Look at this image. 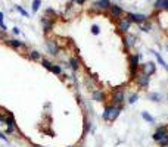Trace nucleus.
Masks as SVG:
<instances>
[{
  "label": "nucleus",
  "mask_w": 168,
  "mask_h": 147,
  "mask_svg": "<svg viewBox=\"0 0 168 147\" xmlns=\"http://www.w3.org/2000/svg\"><path fill=\"white\" fill-rule=\"evenodd\" d=\"M40 22H41V25H43V31H44V34H49V33L53 30V27H55V21H53V18H50V16H47V15L41 16Z\"/></svg>",
  "instance_id": "obj_1"
},
{
  "label": "nucleus",
  "mask_w": 168,
  "mask_h": 147,
  "mask_svg": "<svg viewBox=\"0 0 168 147\" xmlns=\"http://www.w3.org/2000/svg\"><path fill=\"white\" fill-rule=\"evenodd\" d=\"M92 97H93L95 102H105V93L102 90H99V88L92 91Z\"/></svg>",
  "instance_id": "obj_14"
},
{
  "label": "nucleus",
  "mask_w": 168,
  "mask_h": 147,
  "mask_svg": "<svg viewBox=\"0 0 168 147\" xmlns=\"http://www.w3.org/2000/svg\"><path fill=\"white\" fill-rule=\"evenodd\" d=\"M152 53L155 55V58H156V60H158V63H159L161 66H164V68H167V63H165V60L162 59V56H161V55H159L158 52H155V50H153Z\"/></svg>",
  "instance_id": "obj_23"
},
{
  "label": "nucleus",
  "mask_w": 168,
  "mask_h": 147,
  "mask_svg": "<svg viewBox=\"0 0 168 147\" xmlns=\"http://www.w3.org/2000/svg\"><path fill=\"white\" fill-rule=\"evenodd\" d=\"M0 113H2V112H0Z\"/></svg>",
  "instance_id": "obj_42"
},
{
  "label": "nucleus",
  "mask_w": 168,
  "mask_h": 147,
  "mask_svg": "<svg viewBox=\"0 0 168 147\" xmlns=\"http://www.w3.org/2000/svg\"><path fill=\"white\" fill-rule=\"evenodd\" d=\"M122 41H124L125 49H131V47L136 44V36H133V34H128V33H127V34L124 36Z\"/></svg>",
  "instance_id": "obj_12"
},
{
  "label": "nucleus",
  "mask_w": 168,
  "mask_h": 147,
  "mask_svg": "<svg viewBox=\"0 0 168 147\" xmlns=\"http://www.w3.org/2000/svg\"><path fill=\"white\" fill-rule=\"evenodd\" d=\"M52 74H55V75H62V66H61V65H56V63H53Z\"/></svg>",
  "instance_id": "obj_24"
},
{
  "label": "nucleus",
  "mask_w": 168,
  "mask_h": 147,
  "mask_svg": "<svg viewBox=\"0 0 168 147\" xmlns=\"http://www.w3.org/2000/svg\"><path fill=\"white\" fill-rule=\"evenodd\" d=\"M125 102V93L121 88L112 91V104H122Z\"/></svg>",
  "instance_id": "obj_4"
},
{
  "label": "nucleus",
  "mask_w": 168,
  "mask_h": 147,
  "mask_svg": "<svg viewBox=\"0 0 168 147\" xmlns=\"http://www.w3.org/2000/svg\"><path fill=\"white\" fill-rule=\"evenodd\" d=\"M68 66L74 71V72H77L78 69H80V59L78 58H69V60H68Z\"/></svg>",
  "instance_id": "obj_15"
},
{
  "label": "nucleus",
  "mask_w": 168,
  "mask_h": 147,
  "mask_svg": "<svg viewBox=\"0 0 168 147\" xmlns=\"http://www.w3.org/2000/svg\"><path fill=\"white\" fill-rule=\"evenodd\" d=\"M12 33H14L15 36H19V34H21V30H19L18 27H14V28H12Z\"/></svg>",
  "instance_id": "obj_35"
},
{
  "label": "nucleus",
  "mask_w": 168,
  "mask_h": 147,
  "mask_svg": "<svg viewBox=\"0 0 168 147\" xmlns=\"http://www.w3.org/2000/svg\"><path fill=\"white\" fill-rule=\"evenodd\" d=\"M137 99H139V94H137V93H134V94H131V96L127 99V102H128L130 104H133V103H136V102H137Z\"/></svg>",
  "instance_id": "obj_29"
},
{
  "label": "nucleus",
  "mask_w": 168,
  "mask_h": 147,
  "mask_svg": "<svg viewBox=\"0 0 168 147\" xmlns=\"http://www.w3.org/2000/svg\"><path fill=\"white\" fill-rule=\"evenodd\" d=\"M155 71H156V66L153 62H147V63L140 65V72H143L146 75H152V74H155Z\"/></svg>",
  "instance_id": "obj_11"
},
{
  "label": "nucleus",
  "mask_w": 168,
  "mask_h": 147,
  "mask_svg": "<svg viewBox=\"0 0 168 147\" xmlns=\"http://www.w3.org/2000/svg\"><path fill=\"white\" fill-rule=\"evenodd\" d=\"M40 63H41V65H43V66H44V68H46L47 71H50V72H52V68H53V63H52L50 60H47V59H44V58H43V59L40 60Z\"/></svg>",
  "instance_id": "obj_21"
},
{
  "label": "nucleus",
  "mask_w": 168,
  "mask_h": 147,
  "mask_svg": "<svg viewBox=\"0 0 168 147\" xmlns=\"http://www.w3.org/2000/svg\"><path fill=\"white\" fill-rule=\"evenodd\" d=\"M167 50H168V44H167Z\"/></svg>",
  "instance_id": "obj_40"
},
{
  "label": "nucleus",
  "mask_w": 168,
  "mask_h": 147,
  "mask_svg": "<svg viewBox=\"0 0 168 147\" xmlns=\"http://www.w3.org/2000/svg\"><path fill=\"white\" fill-rule=\"evenodd\" d=\"M46 15H52V16H56V12H55L52 8H49V9H46Z\"/></svg>",
  "instance_id": "obj_33"
},
{
  "label": "nucleus",
  "mask_w": 168,
  "mask_h": 147,
  "mask_svg": "<svg viewBox=\"0 0 168 147\" xmlns=\"http://www.w3.org/2000/svg\"><path fill=\"white\" fill-rule=\"evenodd\" d=\"M125 18H127L131 24L134 22V24H137V25H139V24H143V22L147 21V16L143 15V13H131V12H130V13H127Z\"/></svg>",
  "instance_id": "obj_3"
},
{
  "label": "nucleus",
  "mask_w": 168,
  "mask_h": 147,
  "mask_svg": "<svg viewBox=\"0 0 168 147\" xmlns=\"http://www.w3.org/2000/svg\"><path fill=\"white\" fill-rule=\"evenodd\" d=\"M122 104H114V107H112V112H111V116H109V122H114L118 116H120V113H121V110H122Z\"/></svg>",
  "instance_id": "obj_13"
},
{
  "label": "nucleus",
  "mask_w": 168,
  "mask_h": 147,
  "mask_svg": "<svg viewBox=\"0 0 168 147\" xmlns=\"http://www.w3.org/2000/svg\"><path fill=\"white\" fill-rule=\"evenodd\" d=\"M74 2H75L77 5H84V3H86V0H74Z\"/></svg>",
  "instance_id": "obj_37"
},
{
  "label": "nucleus",
  "mask_w": 168,
  "mask_h": 147,
  "mask_svg": "<svg viewBox=\"0 0 168 147\" xmlns=\"http://www.w3.org/2000/svg\"><path fill=\"white\" fill-rule=\"evenodd\" d=\"M109 6H111L109 0H98V2L93 3L92 9H95V11H98V12H102V11H108Z\"/></svg>",
  "instance_id": "obj_9"
},
{
  "label": "nucleus",
  "mask_w": 168,
  "mask_h": 147,
  "mask_svg": "<svg viewBox=\"0 0 168 147\" xmlns=\"http://www.w3.org/2000/svg\"><path fill=\"white\" fill-rule=\"evenodd\" d=\"M92 34H93V36H99V34H100L99 25H92Z\"/></svg>",
  "instance_id": "obj_31"
},
{
  "label": "nucleus",
  "mask_w": 168,
  "mask_h": 147,
  "mask_svg": "<svg viewBox=\"0 0 168 147\" xmlns=\"http://www.w3.org/2000/svg\"><path fill=\"white\" fill-rule=\"evenodd\" d=\"M3 19H5V13L0 12V22H3Z\"/></svg>",
  "instance_id": "obj_38"
},
{
  "label": "nucleus",
  "mask_w": 168,
  "mask_h": 147,
  "mask_svg": "<svg viewBox=\"0 0 168 147\" xmlns=\"http://www.w3.org/2000/svg\"><path fill=\"white\" fill-rule=\"evenodd\" d=\"M5 43H6V46H9V47H12L15 50L22 49V47H27L25 43L21 41V40H18V38H8V40H5Z\"/></svg>",
  "instance_id": "obj_10"
},
{
  "label": "nucleus",
  "mask_w": 168,
  "mask_h": 147,
  "mask_svg": "<svg viewBox=\"0 0 168 147\" xmlns=\"http://www.w3.org/2000/svg\"><path fill=\"white\" fill-rule=\"evenodd\" d=\"M5 125L8 126H16V122H15V116L12 112L8 110V116H6V121H5Z\"/></svg>",
  "instance_id": "obj_18"
},
{
  "label": "nucleus",
  "mask_w": 168,
  "mask_h": 147,
  "mask_svg": "<svg viewBox=\"0 0 168 147\" xmlns=\"http://www.w3.org/2000/svg\"><path fill=\"white\" fill-rule=\"evenodd\" d=\"M34 147H40V146H34Z\"/></svg>",
  "instance_id": "obj_41"
},
{
  "label": "nucleus",
  "mask_w": 168,
  "mask_h": 147,
  "mask_svg": "<svg viewBox=\"0 0 168 147\" xmlns=\"http://www.w3.org/2000/svg\"><path fill=\"white\" fill-rule=\"evenodd\" d=\"M16 129H18L16 126H8V129H6V135H8V134H12V132H15Z\"/></svg>",
  "instance_id": "obj_32"
},
{
  "label": "nucleus",
  "mask_w": 168,
  "mask_h": 147,
  "mask_svg": "<svg viewBox=\"0 0 168 147\" xmlns=\"http://www.w3.org/2000/svg\"><path fill=\"white\" fill-rule=\"evenodd\" d=\"M90 131H92V122L86 118V119H84V129H83V134H84V135H87Z\"/></svg>",
  "instance_id": "obj_19"
},
{
  "label": "nucleus",
  "mask_w": 168,
  "mask_h": 147,
  "mask_svg": "<svg viewBox=\"0 0 168 147\" xmlns=\"http://www.w3.org/2000/svg\"><path fill=\"white\" fill-rule=\"evenodd\" d=\"M131 27V22L127 19V18H120L118 19V25H117V30L118 33H122V34H127L128 30Z\"/></svg>",
  "instance_id": "obj_6"
},
{
  "label": "nucleus",
  "mask_w": 168,
  "mask_h": 147,
  "mask_svg": "<svg viewBox=\"0 0 168 147\" xmlns=\"http://www.w3.org/2000/svg\"><path fill=\"white\" fill-rule=\"evenodd\" d=\"M149 99H150L152 102H161V100H162V97H161L159 93H150V94H149Z\"/></svg>",
  "instance_id": "obj_25"
},
{
  "label": "nucleus",
  "mask_w": 168,
  "mask_h": 147,
  "mask_svg": "<svg viewBox=\"0 0 168 147\" xmlns=\"http://www.w3.org/2000/svg\"><path fill=\"white\" fill-rule=\"evenodd\" d=\"M28 59H30V60H34V62H40V60L43 59V56H41L40 52H37V50H31V52L28 53Z\"/></svg>",
  "instance_id": "obj_16"
},
{
  "label": "nucleus",
  "mask_w": 168,
  "mask_h": 147,
  "mask_svg": "<svg viewBox=\"0 0 168 147\" xmlns=\"http://www.w3.org/2000/svg\"><path fill=\"white\" fill-rule=\"evenodd\" d=\"M0 140H3L5 143H9V140L6 137V132H0Z\"/></svg>",
  "instance_id": "obj_34"
},
{
  "label": "nucleus",
  "mask_w": 168,
  "mask_h": 147,
  "mask_svg": "<svg viewBox=\"0 0 168 147\" xmlns=\"http://www.w3.org/2000/svg\"><path fill=\"white\" fill-rule=\"evenodd\" d=\"M15 9H16V11H18V12H19V13L22 15V16H27V18H30V15H28V12H27V11H25V9L22 8V6H19V5H16V6H15Z\"/></svg>",
  "instance_id": "obj_26"
},
{
  "label": "nucleus",
  "mask_w": 168,
  "mask_h": 147,
  "mask_svg": "<svg viewBox=\"0 0 168 147\" xmlns=\"http://www.w3.org/2000/svg\"><path fill=\"white\" fill-rule=\"evenodd\" d=\"M46 50H47L49 55L58 56V53H59V46H58V43H56L55 40H47V41H46Z\"/></svg>",
  "instance_id": "obj_7"
},
{
  "label": "nucleus",
  "mask_w": 168,
  "mask_h": 147,
  "mask_svg": "<svg viewBox=\"0 0 168 147\" xmlns=\"http://www.w3.org/2000/svg\"><path fill=\"white\" fill-rule=\"evenodd\" d=\"M162 8H164V0H156L155 2V9L156 11H162Z\"/></svg>",
  "instance_id": "obj_30"
},
{
  "label": "nucleus",
  "mask_w": 168,
  "mask_h": 147,
  "mask_svg": "<svg viewBox=\"0 0 168 147\" xmlns=\"http://www.w3.org/2000/svg\"><path fill=\"white\" fill-rule=\"evenodd\" d=\"M134 81H136V84H137L139 87L146 88V87L149 85V82H150V75H146V74H143V72H139V74L136 75Z\"/></svg>",
  "instance_id": "obj_2"
},
{
  "label": "nucleus",
  "mask_w": 168,
  "mask_h": 147,
  "mask_svg": "<svg viewBox=\"0 0 168 147\" xmlns=\"http://www.w3.org/2000/svg\"><path fill=\"white\" fill-rule=\"evenodd\" d=\"M168 134V126L167 125H161V126H158L156 128V131L153 132V135H152V138H153V141H159L162 137H165Z\"/></svg>",
  "instance_id": "obj_8"
},
{
  "label": "nucleus",
  "mask_w": 168,
  "mask_h": 147,
  "mask_svg": "<svg viewBox=\"0 0 168 147\" xmlns=\"http://www.w3.org/2000/svg\"><path fill=\"white\" fill-rule=\"evenodd\" d=\"M40 6H41V0H33V3H31V11H33V13L38 12Z\"/></svg>",
  "instance_id": "obj_20"
},
{
  "label": "nucleus",
  "mask_w": 168,
  "mask_h": 147,
  "mask_svg": "<svg viewBox=\"0 0 168 147\" xmlns=\"http://www.w3.org/2000/svg\"><path fill=\"white\" fill-rule=\"evenodd\" d=\"M162 11H167V12H168V0H164V8H162Z\"/></svg>",
  "instance_id": "obj_36"
},
{
  "label": "nucleus",
  "mask_w": 168,
  "mask_h": 147,
  "mask_svg": "<svg viewBox=\"0 0 168 147\" xmlns=\"http://www.w3.org/2000/svg\"><path fill=\"white\" fill-rule=\"evenodd\" d=\"M109 15L114 18V19H120L121 16H122V13H124V11H122V8L120 6V5H115V3H111V6H109Z\"/></svg>",
  "instance_id": "obj_5"
},
{
  "label": "nucleus",
  "mask_w": 168,
  "mask_h": 147,
  "mask_svg": "<svg viewBox=\"0 0 168 147\" xmlns=\"http://www.w3.org/2000/svg\"><path fill=\"white\" fill-rule=\"evenodd\" d=\"M167 72H168V65H167Z\"/></svg>",
  "instance_id": "obj_39"
},
{
  "label": "nucleus",
  "mask_w": 168,
  "mask_h": 147,
  "mask_svg": "<svg viewBox=\"0 0 168 147\" xmlns=\"http://www.w3.org/2000/svg\"><path fill=\"white\" fill-rule=\"evenodd\" d=\"M158 144H159L161 147H168V134H167L165 137H162V138L158 141Z\"/></svg>",
  "instance_id": "obj_28"
},
{
  "label": "nucleus",
  "mask_w": 168,
  "mask_h": 147,
  "mask_svg": "<svg viewBox=\"0 0 168 147\" xmlns=\"http://www.w3.org/2000/svg\"><path fill=\"white\" fill-rule=\"evenodd\" d=\"M112 107H114V104H112V103H111V104H106V106H105V109H103V113H102V118H103V121L109 122V116H111Z\"/></svg>",
  "instance_id": "obj_17"
},
{
  "label": "nucleus",
  "mask_w": 168,
  "mask_h": 147,
  "mask_svg": "<svg viewBox=\"0 0 168 147\" xmlns=\"http://www.w3.org/2000/svg\"><path fill=\"white\" fill-rule=\"evenodd\" d=\"M142 118H143L146 122H149V124H155V118H153L152 115H149L147 112H142Z\"/></svg>",
  "instance_id": "obj_22"
},
{
  "label": "nucleus",
  "mask_w": 168,
  "mask_h": 147,
  "mask_svg": "<svg viewBox=\"0 0 168 147\" xmlns=\"http://www.w3.org/2000/svg\"><path fill=\"white\" fill-rule=\"evenodd\" d=\"M139 27H140V30L142 31H145V33H149L150 30H152V27L147 24V22H143V24H139Z\"/></svg>",
  "instance_id": "obj_27"
}]
</instances>
